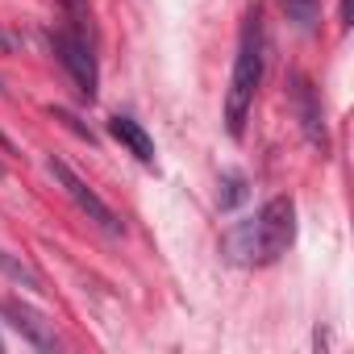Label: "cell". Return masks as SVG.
Segmentation results:
<instances>
[{"instance_id": "obj_1", "label": "cell", "mask_w": 354, "mask_h": 354, "mask_svg": "<svg viewBox=\"0 0 354 354\" xmlns=\"http://www.w3.org/2000/svg\"><path fill=\"white\" fill-rule=\"evenodd\" d=\"M292 242H296V201L292 196H271L254 217L225 230L221 250L238 267H267L279 254H288Z\"/></svg>"}, {"instance_id": "obj_2", "label": "cell", "mask_w": 354, "mask_h": 354, "mask_svg": "<svg viewBox=\"0 0 354 354\" xmlns=\"http://www.w3.org/2000/svg\"><path fill=\"white\" fill-rule=\"evenodd\" d=\"M263 50H267V42H263V9L254 5L242 17L234 75H230V92H225V129H230V138L246 133V121H250V109H254V92L263 84V59H267Z\"/></svg>"}, {"instance_id": "obj_3", "label": "cell", "mask_w": 354, "mask_h": 354, "mask_svg": "<svg viewBox=\"0 0 354 354\" xmlns=\"http://www.w3.org/2000/svg\"><path fill=\"white\" fill-rule=\"evenodd\" d=\"M50 46H55V59L67 67L75 92L92 104V100H96V88H100V71H96L92 38L80 34V30H50Z\"/></svg>"}, {"instance_id": "obj_4", "label": "cell", "mask_w": 354, "mask_h": 354, "mask_svg": "<svg viewBox=\"0 0 354 354\" xmlns=\"http://www.w3.org/2000/svg\"><path fill=\"white\" fill-rule=\"evenodd\" d=\"M46 167H50V175H55V184L75 201V209H80V213L100 230V234H109V238H121V234H125V221H121V217H117V213H113V209H109V205H104V201L84 184V180H80V175H75L63 158H50Z\"/></svg>"}, {"instance_id": "obj_5", "label": "cell", "mask_w": 354, "mask_h": 354, "mask_svg": "<svg viewBox=\"0 0 354 354\" xmlns=\"http://www.w3.org/2000/svg\"><path fill=\"white\" fill-rule=\"evenodd\" d=\"M0 313L9 317V325H13L34 350H59V337H55L50 321H46L42 313H34L30 304H21V300H0Z\"/></svg>"}, {"instance_id": "obj_6", "label": "cell", "mask_w": 354, "mask_h": 354, "mask_svg": "<svg viewBox=\"0 0 354 354\" xmlns=\"http://www.w3.org/2000/svg\"><path fill=\"white\" fill-rule=\"evenodd\" d=\"M292 104H296V117H300V129H304V138L317 146V150H325V113H321V100H317V92H313V84L304 80V75H296V88H292Z\"/></svg>"}, {"instance_id": "obj_7", "label": "cell", "mask_w": 354, "mask_h": 354, "mask_svg": "<svg viewBox=\"0 0 354 354\" xmlns=\"http://www.w3.org/2000/svg\"><path fill=\"white\" fill-rule=\"evenodd\" d=\"M109 133L142 162V167H154V138L142 129V121H133V117H125V113H117L113 121H109Z\"/></svg>"}, {"instance_id": "obj_8", "label": "cell", "mask_w": 354, "mask_h": 354, "mask_svg": "<svg viewBox=\"0 0 354 354\" xmlns=\"http://www.w3.org/2000/svg\"><path fill=\"white\" fill-rule=\"evenodd\" d=\"M0 271H5L9 279H17L21 288H30V292H38V296L46 292V279H42V275H38L34 267H26L21 259H13V254H5V250H0Z\"/></svg>"}, {"instance_id": "obj_9", "label": "cell", "mask_w": 354, "mask_h": 354, "mask_svg": "<svg viewBox=\"0 0 354 354\" xmlns=\"http://www.w3.org/2000/svg\"><path fill=\"white\" fill-rule=\"evenodd\" d=\"M283 17H288L300 34H308V30L321 21V0H283Z\"/></svg>"}, {"instance_id": "obj_10", "label": "cell", "mask_w": 354, "mask_h": 354, "mask_svg": "<svg viewBox=\"0 0 354 354\" xmlns=\"http://www.w3.org/2000/svg\"><path fill=\"white\" fill-rule=\"evenodd\" d=\"M225 188H230V192L221 196V205H225V209H234V205L246 196V184H242V175H225Z\"/></svg>"}, {"instance_id": "obj_11", "label": "cell", "mask_w": 354, "mask_h": 354, "mask_svg": "<svg viewBox=\"0 0 354 354\" xmlns=\"http://www.w3.org/2000/svg\"><path fill=\"white\" fill-rule=\"evenodd\" d=\"M50 113H55L59 121H67V125H71V129H75L80 138H88V142H96V138H92V129H84V125H80V117H75V113H67V109H50Z\"/></svg>"}, {"instance_id": "obj_12", "label": "cell", "mask_w": 354, "mask_h": 354, "mask_svg": "<svg viewBox=\"0 0 354 354\" xmlns=\"http://www.w3.org/2000/svg\"><path fill=\"white\" fill-rule=\"evenodd\" d=\"M9 46H13V38H9V34H0V50H9Z\"/></svg>"}, {"instance_id": "obj_13", "label": "cell", "mask_w": 354, "mask_h": 354, "mask_svg": "<svg viewBox=\"0 0 354 354\" xmlns=\"http://www.w3.org/2000/svg\"><path fill=\"white\" fill-rule=\"evenodd\" d=\"M0 180H5V162H0Z\"/></svg>"}, {"instance_id": "obj_14", "label": "cell", "mask_w": 354, "mask_h": 354, "mask_svg": "<svg viewBox=\"0 0 354 354\" xmlns=\"http://www.w3.org/2000/svg\"><path fill=\"white\" fill-rule=\"evenodd\" d=\"M0 350H5V337H0Z\"/></svg>"}]
</instances>
